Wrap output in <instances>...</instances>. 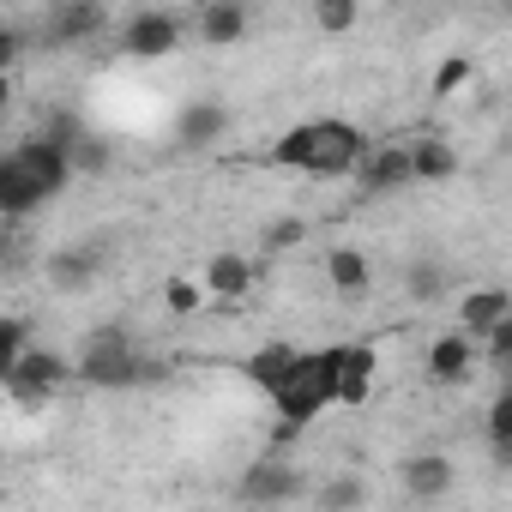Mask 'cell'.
Wrapping results in <instances>:
<instances>
[{
  "label": "cell",
  "instance_id": "16",
  "mask_svg": "<svg viewBox=\"0 0 512 512\" xmlns=\"http://www.w3.org/2000/svg\"><path fill=\"white\" fill-rule=\"evenodd\" d=\"M296 356H302L296 344L272 338V344H260V350H253V356L241 362V374H247V386H260V392L272 398V392H278V386H284V380L296 374Z\"/></svg>",
  "mask_w": 512,
  "mask_h": 512
},
{
  "label": "cell",
  "instance_id": "29",
  "mask_svg": "<svg viewBox=\"0 0 512 512\" xmlns=\"http://www.w3.org/2000/svg\"><path fill=\"white\" fill-rule=\"evenodd\" d=\"M266 253H290V247H302L308 241V217H278V223H266Z\"/></svg>",
  "mask_w": 512,
  "mask_h": 512
},
{
  "label": "cell",
  "instance_id": "15",
  "mask_svg": "<svg viewBox=\"0 0 512 512\" xmlns=\"http://www.w3.org/2000/svg\"><path fill=\"white\" fill-rule=\"evenodd\" d=\"M470 374H476V344L464 332H446L428 344V380L434 386H464Z\"/></svg>",
  "mask_w": 512,
  "mask_h": 512
},
{
  "label": "cell",
  "instance_id": "26",
  "mask_svg": "<svg viewBox=\"0 0 512 512\" xmlns=\"http://www.w3.org/2000/svg\"><path fill=\"white\" fill-rule=\"evenodd\" d=\"M356 19H362L356 0H320L314 7V31L320 37H344V31H356Z\"/></svg>",
  "mask_w": 512,
  "mask_h": 512
},
{
  "label": "cell",
  "instance_id": "22",
  "mask_svg": "<svg viewBox=\"0 0 512 512\" xmlns=\"http://www.w3.org/2000/svg\"><path fill=\"white\" fill-rule=\"evenodd\" d=\"M482 434H488V452H494V464L506 470V464H512V386H500V392H494Z\"/></svg>",
  "mask_w": 512,
  "mask_h": 512
},
{
  "label": "cell",
  "instance_id": "23",
  "mask_svg": "<svg viewBox=\"0 0 512 512\" xmlns=\"http://www.w3.org/2000/svg\"><path fill=\"white\" fill-rule=\"evenodd\" d=\"M362 500H368V482L362 476H326L320 488H314V512H362Z\"/></svg>",
  "mask_w": 512,
  "mask_h": 512
},
{
  "label": "cell",
  "instance_id": "12",
  "mask_svg": "<svg viewBox=\"0 0 512 512\" xmlns=\"http://www.w3.org/2000/svg\"><path fill=\"white\" fill-rule=\"evenodd\" d=\"M500 320H512V296L500 290V284H482V290H464V302H458V332L476 344V338H488Z\"/></svg>",
  "mask_w": 512,
  "mask_h": 512
},
{
  "label": "cell",
  "instance_id": "19",
  "mask_svg": "<svg viewBox=\"0 0 512 512\" xmlns=\"http://www.w3.org/2000/svg\"><path fill=\"white\" fill-rule=\"evenodd\" d=\"M326 278H332V290H338L344 302H362L368 284H374V266H368L362 247H332V253H326Z\"/></svg>",
  "mask_w": 512,
  "mask_h": 512
},
{
  "label": "cell",
  "instance_id": "4",
  "mask_svg": "<svg viewBox=\"0 0 512 512\" xmlns=\"http://www.w3.org/2000/svg\"><path fill=\"white\" fill-rule=\"evenodd\" d=\"M61 386H73V362L55 356V350H43V344H25V356H19L13 374H7V398L31 416V410H43Z\"/></svg>",
  "mask_w": 512,
  "mask_h": 512
},
{
  "label": "cell",
  "instance_id": "33",
  "mask_svg": "<svg viewBox=\"0 0 512 512\" xmlns=\"http://www.w3.org/2000/svg\"><path fill=\"white\" fill-rule=\"evenodd\" d=\"M0 464H7V458H0Z\"/></svg>",
  "mask_w": 512,
  "mask_h": 512
},
{
  "label": "cell",
  "instance_id": "31",
  "mask_svg": "<svg viewBox=\"0 0 512 512\" xmlns=\"http://www.w3.org/2000/svg\"><path fill=\"white\" fill-rule=\"evenodd\" d=\"M19 55H25V37H19L13 25H0V73H7V67L19 61Z\"/></svg>",
  "mask_w": 512,
  "mask_h": 512
},
{
  "label": "cell",
  "instance_id": "5",
  "mask_svg": "<svg viewBox=\"0 0 512 512\" xmlns=\"http://www.w3.org/2000/svg\"><path fill=\"white\" fill-rule=\"evenodd\" d=\"M181 43H187V19L169 13V7H139V13L121 25V49H127L133 61H163V55H175Z\"/></svg>",
  "mask_w": 512,
  "mask_h": 512
},
{
  "label": "cell",
  "instance_id": "13",
  "mask_svg": "<svg viewBox=\"0 0 512 512\" xmlns=\"http://www.w3.org/2000/svg\"><path fill=\"white\" fill-rule=\"evenodd\" d=\"M193 31L205 49H235L247 37V7L241 0H205V7L193 13Z\"/></svg>",
  "mask_w": 512,
  "mask_h": 512
},
{
  "label": "cell",
  "instance_id": "7",
  "mask_svg": "<svg viewBox=\"0 0 512 512\" xmlns=\"http://www.w3.org/2000/svg\"><path fill=\"white\" fill-rule=\"evenodd\" d=\"M374 380H380V350L374 344H338V368H332V404L344 410H362L374 398Z\"/></svg>",
  "mask_w": 512,
  "mask_h": 512
},
{
  "label": "cell",
  "instance_id": "8",
  "mask_svg": "<svg viewBox=\"0 0 512 512\" xmlns=\"http://www.w3.org/2000/svg\"><path fill=\"white\" fill-rule=\"evenodd\" d=\"M356 187L362 199H392L410 187V151L404 145H368L362 163H356Z\"/></svg>",
  "mask_w": 512,
  "mask_h": 512
},
{
  "label": "cell",
  "instance_id": "1",
  "mask_svg": "<svg viewBox=\"0 0 512 512\" xmlns=\"http://www.w3.org/2000/svg\"><path fill=\"white\" fill-rule=\"evenodd\" d=\"M332 368H338V344L296 356V374L272 392V416H278L284 434H302L320 410H332Z\"/></svg>",
  "mask_w": 512,
  "mask_h": 512
},
{
  "label": "cell",
  "instance_id": "27",
  "mask_svg": "<svg viewBox=\"0 0 512 512\" xmlns=\"http://www.w3.org/2000/svg\"><path fill=\"white\" fill-rule=\"evenodd\" d=\"M25 344H31V332H25V320H13V314H0V386H7V374H13V362L25 356Z\"/></svg>",
  "mask_w": 512,
  "mask_h": 512
},
{
  "label": "cell",
  "instance_id": "10",
  "mask_svg": "<svg viewBox=\"0 0 512 512\" xmlns=\"http://www.w3.org/2000/svg\"><path fill=\"white\" fill-rule=\"evenodd\" d=\"M103 260H109V253H103V241H79V247H55L49 253V284L61 290V296H79L97 272H103Z\"/></svg>",
  "mask_w": 512,
  "mask_h": 512
},
{
  "label": "cell",
  "instance_id": "14",
  "mask_svg": "<svg viewBox=\"0 0 512 512\" xmlns=\"http://www.w3.org/2000/svg\"><path fill=\"white\" fill-rule=\"evenodd\" d=\"M109 31V7L103 0H61V7L49 13V43H85Z\"/></svg>",
  "mask_w": 512,
  "mask_h": 512
},
{
  "label": "cell",
  "instance_id": "17",
  "mask_svg": "<svg viewBox=\"0 0 512 512\" xmlns=\"http://www.w3.org/2000/svg\"><path fill=\"white\" fill-rule=\"evenodd\" d=\"M452 482H458V464L446 452H416L404 464V494L410 500H440V494H452Z\"/></svg>",
  "mask_w": 512,
  "mask_h": 512
},
{
  "label": "cell",
  "instance_id": "6",
  "mask_svg": "<svg viewBox=\"0 0 512 512\" xmlns=\"http://www.w3.org/2000/svg\"><path fill=\"white\" fill-rule=\"evenodd\" d=\"M302 494V476L284 464V458H253L247 470H241V482H235V500L241 506H253V512H272V506H284V500H296Z\"/></svg>",
  "mask_w": 512,
  "mask_h": 512
},
{
  "label": "cell",
  "instance_id": "3",
  "mask_svg": "<svg viewBox=\"0 0 512 512\" xmlns=\"http://www.w3.org/2000/svg\"><path fill=\"white\" fill-rule=\"evenodd\" d=\"M362 151H368V133H362L356 121L320 115V121H308V163H302V175H314V181H344V175H356Z\"/></svg>",
  "mask_w": 512,
  "mask_h": 512
},
{
  "label": "cell",
  "instance_id": "2",
  "mask_svg": "<svg viewBox=\"0 0 512 512\" xmlns=\"http://www.w3.org/2000/svg\"><path fill=\"white\" fill-rule=\"evenodd\" d=\"M139 362L145 356L133 350V338L121 326H97L85 338L79 362H73V380L79 386H97V392H127V386H139Z\"/></svg>",
  "mask_w": 512,
  "mask_h": 512
},
{
  "label": "cell",
  "instance_id": "9",
  "mask_svg": "<svg viewBox=\"0 0 512 512\" xmlns=\"http://www.w3.org/2000/svg\"><path fill=\"white\" fill-rule=\"evenodd\" d=\"M223 133H229V109L217 97H193L175 115V151H211V145H223Z\"/></svg>",
  "mask_w": 512,
  "mask_h": 512
},
{
  "label": "cell",
  "instance_id": "32",
  "mask_svg": "<svg viewBox=\"0 0 512 512\" xmlns=\"http://www.w3.org/2000/svg\"><path fill=\"white\" fill-rule=\"evenodd\" d=\"M7 103H13V79L0 73V115H7Z\"/></svg>",
  "mask_w": 512,
  "mask_h": 512
},
{
  "label": "cell",
  "instance_id": "18",
  "mask_svg": "<svg viewBox=\"0 0 512 512\" xmlns=\"http://www.w3.org/2000/svg\"><path fill=\"white\" fill-rule=\"evenodd\" d=\"M49 199L37 193V181L25 175V163L7 151V157H0V217H7V223H19V217H31V211H43Z\"/></svg>",
  "mask_w": 512,
  "mask_h": 512
},
{
  "label": "cell",
  "instance_id": "30",
  "mask_svg": "<svg viewBox=\"0 0 512 512\" xmlns=\"http://www.w3.org/2000/svg\"><path fill=\"white\" fill-rule=\"evenodd\" d=\"M163 308H169V314H199V308H205V290H199L193 278H169V284H163Z\"/></svg>",
  "mask_w": 512,
  "mask_h": 512
},
{
  "label": "cell",
  "instance_id": "11",
  "mask_svg": "<svg viewBox=\"0 0 512 512\" xmlns=\"http://www.w3.org/2000/svg\"><path fill=\"white\" fill-rule=\"evenodd\" d=\"M13 157L25 163V175L37 181V193H43V199H55V193H67V181H73V169H67V151H61V145H49V139L37 133V139H25V145H19Z\"/></svg>",
  "mask_w": 512,
  "mask_h": 512
},
{
  "label": "cell",
  "instance_id": "24",
  "mask_svg": "<svg viewBox=\"0 0 512 512\" xmlns=\"http://www.w3.org/2000/svg\"><path fill=\"white\" fill-rule=\"evenodd\" d=\"M446 290H452V272H446L440 260H416V266L404 272V296H410V302H422V308H428V302H440Z\"/></svg>",
  "mask_w": 512,
  "mask_h": 512
},
{
  "label": "cell",
  "instance_id": "21",
  "mask_svg": "<svg viewBox=\"0 0 512 512\" xmlns=\"http://www.w3.org/2000/svg\"><path fill=\"white\" fill-rule=\"evenodd\" d=\"M205 296H223V302H241L247 290H253V266L241 260V253H217V260L205 266V284H199Z\"/></svg>",
  "mask_w": 512,
  "mask_h": 512
},
{
  "label": "cell",
  "instance_id": "20",
  "mask_svg": "<svg viewBox=\"0 0 512 512\" xmlns=\"http://www.w3.org/2000/svg\"><path fill=\"white\" fill-rule=\"evenodd\" d=\"M410 151V187L416 181H452L458 169H464V157L446 145V139H416V145H404Z\"/></svg>",
  "mask_w": 512,
  "mask_h": 512
},
{
  "label": "cell",
  "instance_id": "25",
  "mask_svg": "<svg viewBox=\"0 0 512 512\" xmlns=\"http://www.w3.org/2000/svg\"><path fill=\"white\" fill-rule=\"evenodd\" d=\"M109 163H115L109 139H97V133H85V127H79V133H73V145H67V169H73V175H103Z\"/></svg>",
  "mask_w": 512,
  "mask_h": 512
},
{
  "label": "cell",
  "instance_id": "28",
  "mask_svg": "<svg viewBox=\"0 0 512 512\" xmlns=\"http://www.w3.org/2000/svg\"><path fill=\"white\" fill-rule=\"evenodd\" d=\"M470 73H476V67H470V55H458V49H452V55L434 67V97H452V91H464V85H470Z\"/></svg>",
  "mask_w": 512,
  "mask_h": 512
}]
</instances>
